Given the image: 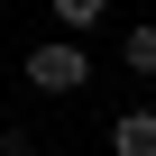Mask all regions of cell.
<instances>
[{
	"instance_id": "277c9868",
	"label": "cell",
	"mask_w": 156,
	"mask_h": 156,
	"mask_svg": "<svg viewBox=\"0 0 156 156\" xmlns=\"http://www.w3.org/2000/svg\"><path fill=\"white\" fill-rule=\"evenodd\" d=\"M101 9H110V0H55V19H64V28H92Z\"/></svg>"
},
{
	"instance_id": "3957f363",
	"label": "cell",
	"mask_w": 156,
	"mask_h": 156,
	"mask_svg": "<svg viewBox=\"0 0 156 156\" xmlns=\"http://www.w3.org/2000/svg\"><path fill=\"white\" fill-rule=\"evenodd\" d=\"M119 64H129V73H156V28H129V37H119Z\"/></svg>"
},
{
	"instance_id": "7a4b0ae2",
	"label": "cell",
	"mask_w": 156,
	"mask_h": 156,
	"mask_svg": "<svg viewBox=\"0 0 156 156\" xmlns=\"http://www.w3.org/2000/svg\"><path fill=\"white\" fill-rule=\"evenodd\" d=\"M110 156H156V110H119L110 119Z\"/></svg>"
},
{
	"instance_id": "6da1fadb",
	"label": "cell",
	"mask_w": 156,
	"mask_h": 156,
	"mask_svg": "<svg viewBox=\"0 0 156 156\" xmlns=\"http://www.w3.org/2000/svg\"><path fill=\"white\" fill-rule=\"evenodd\" d=\"M28 83H37V92H83V83H92V55H83V37L64 28V37L28 46Z\"/></svg>"
},
{
	"instance_id": "5b68a950",
	"label": "cell",
	"mask_w": 156,
	"mask_h": 156,
	"mask_svg": "<svg viewBox=\"0 0 156 156\" xmlns=\"http://www.w3.org/2000/svg\"><path fill=\"white\" fill-rule=\"evenodd\" d=\"M0 156H28V129H19L9 110H0Z\"/></svg>"
}]
</instances>
